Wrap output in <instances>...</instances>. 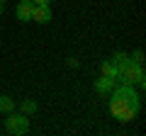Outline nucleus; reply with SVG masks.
Here are the masks:
<instances>
[{
  "label": "nucleus",
  "mask_w": 146,
  "mask_h": 136,
  "mask_svg": "<svg viewBox=\"0 0 146 136\" xmlns=\"http://www.w3.org/2000/svg\"><path fill=\"white\" fill-rule=\"evenodd\" d=\"M110 95H112V100H110V114L115 117L117 121L127 124V121H131L136 114H139L141 97L136 95L134 85L119 83V85H115V90H112Z\"/></svg>",
  "instance_id": "1"
},
{
  "label": "nucleus",
  "mask_w": 146,
  "mask_h": 136,
  "mask_svg": "<svg viewBox=\"0 0 146 136\" xmlns=\"http://www.w3.org/2000/svg\"><path fill=\"white\" fill-rule=\"evenodd\" d=\"M119 83H127V85H144L146 83V75H144V63H136L129 58L124 68H122V73L117 75Z\"/></svg>",
  "instance_id": "2"
},
{
  "label": "nucleus",
  "mask_w": 146,
  "mask_h": 136,
  "mask_svg": "<svg viewBox=\"0 0 146 136\" xmlns=\"http://www.w3.org/2000/svg\"><path fill=\"white\" fill-rule=\"evenodd\" d=\"M5 129H7V134H15V136H22V134H27L29 131V119H27V114H15V112H10L7 114V119H5Z\"/></svg>",
  "instance_id": "3"
},
{
  "label": "nucleus",
  "mask_w": 146,
  "mask_h": 136,
  "mask_svg": "<svg viewBox=\"0 0 146 136\" xmlns=\"http://www.w3.org/2000/svg\"><path fill=\"white\" fill-rule=\"evenodd\" d=\"M32 20L36 24H49L51 22V7L49 5H34L32 7Z\"/></svg>",
  "instance_id": "4"
},
{
  "label": "nucleus",
  "mask_w": 146,
  "mask_h": 136,
  "mask_svg": "<svg viewBox=\"0 0 146 136\" xmlns=\"http://www.w3.org/2000/svg\"><path fill=\"white\" fill-rule=\"evenodd\" d=\"M32 7H34L32 0H20V3H17V10H15L17 20L20 22H32Z\"/></svg>",
  "instance_id": "5"
},
{
  "label": "nucleus",
  "mask_w": 146,
  "mask_h": 136,
  "mask_svg": "<svg viewBox=\"0 0 146 136\" xmlns=\"http://www.w3.org/2000/svg\"><path fill=\"white\" fill-rule=\"evenodd\" d=\"M115 78H110V75H100V80H95V92L98 95H110L115 90Z\"/></svg>",
  "instance_id": "6"
},
{
  "label": "nucleus",
  "mask_w": 146,
  "mask_h": 136,
  "mask_svg": "<svg viewBox=\"0 0 146 136\" xmlns=\"http://www.w3.org/2000/svg\"><path fill=\"white\" fill-rule=\"evenodd\" d=\"M100 73H102V75H110V78H115V80H117L119 71H117L115 61H112V58H107V61H102V63H100Z\"/></svg>",
  "instance_id": "7"
},
{
  "label": "nucleus",
  "mask_w": 146,
  "mask_h": 136,
  "mask_svg": "<svg viewBox=\"0 0 146 136\" xmlns=\"http://www.w3.org/2000/svg\"><path fill=\"white\" fill-rule=\"evenodd\" d=\"M0 112H3V114H10V112H15V100L7 97V95H0Z\"/></svg>",
  "instance_id": "8"
},
{
  "label": "nucleus",
  "mask_w": 146,
  "mask_h": 136,
  "mask_svg": "<svg viewBox=\"0 0 146 136\" xmlns=\"http://www.w3.org/2000/svg\"><path fill=\"white\" fill-rule=\"evenodd\" d=\"M112 61H115V66H117V71L122 73V68L129 63V53H124V51H117L115 56H112Z\"/></svg>",
  "instance_id": "9"
},
{
  "label": "nucleus",
  "mask_w": 146,
  "mask_h": 136,
  "mask_svg": "<svg viewBox=\"0 0 146 136\" xmlns=\"http://www.w3.org/2000/svg\"><path fill=\"white\" fill-rule=\"evenodd\" d=\"M20 110H22V114L29 117V114H34V112H36V102H34V100H22V107H20Z\"/></svg>",
  "instance_id": "10"
},
{
  "label": "nucleus",
  "mask_w": 146,
  "mask_h": 136,
  "mask_svg": "<svg viewBox=\"0 0 146 136\" xmlns=\"http://www.w3.org/2000/svg\"><path fill=\"white\" fill-rule=\"evenodd\" d=\"M131 61H136V63H144V51H141V49H136L134 51V56H129Z\"/></svg>",
  "instance_id": "11"
},
{
  "label": "nucleus",
  "mask_w": 146,
  "mask_h": 136,
  "mask_svg": "<svg viewBox=\"0 0 146 136\" xmlns=\"http://www.w3.org/2000/svg\"><path fill=\"white\" fill-rule=\"evenodd\" d=\"M34 5H51V0H32Z\"/></svg>",
  "instance_id": "12"
},
{
  "label": "nucleus",
  "mask_w": 146,
  "mask_h": 136,
  "mask_svg": "<svg viewBox=\"0 0 146 136\" xmlns=\"http://www.w3.org/2000/svg\"><path fill=\"white\" fill-rule=\"evenodd\" d=\"M0 15H3V5H0Z\"/></svg>",
  "instance_id": "13"
},
{
  "label": "nucleus",
  "mask_w": 146,
  "mask_h": 136,
  "mask_svg": "<svg viewBox=\"0 0 146 136\" xmlns=\"http://www.w3.org/2000/svg\"><path fill=\"white\" fill-rule=\"evenodd\" d=\"M3 3H5V0H0V5H3Z\"/></svg>",
  "instance_id": "14"
}]
</instances>
